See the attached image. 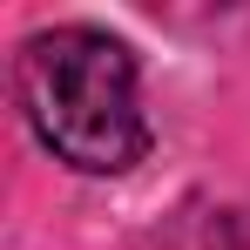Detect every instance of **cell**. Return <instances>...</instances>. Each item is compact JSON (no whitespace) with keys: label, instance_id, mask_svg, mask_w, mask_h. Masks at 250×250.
Listing matches in <instances>:
<instances>
[{"label":"cell","instance_id":"cell-1","mask_svg":"<svg viewBox=\"0 0 250 250\" xmlns=\"http://www.w3.org/2000/svg\"><path fill=\"white\" fill-rule=\"evenodd\" d=\"M21 108L47 149L88 176H115L149 149L135 54L102 27H47L21 47Z\"/></svg>","mask_w":250,"mask_h":250}]
</instances>
